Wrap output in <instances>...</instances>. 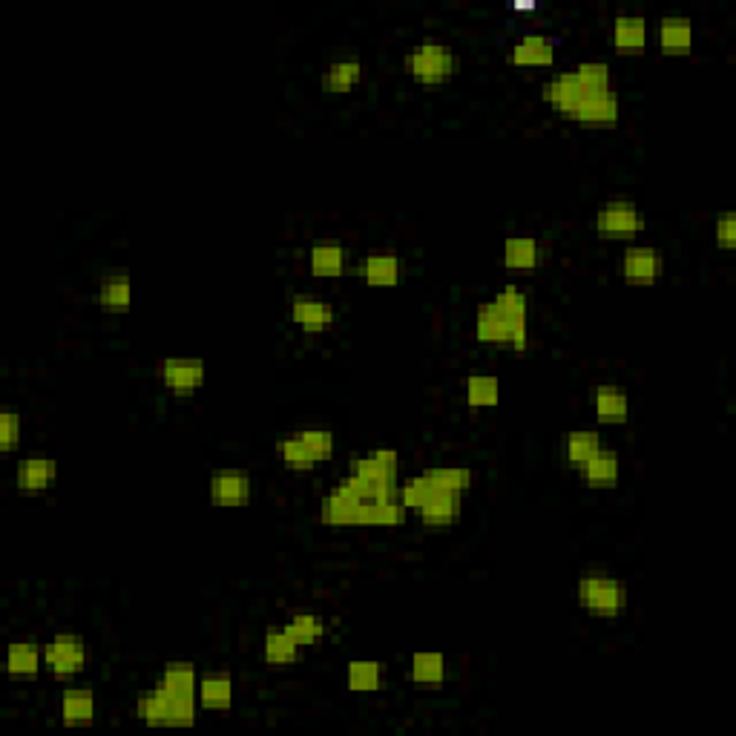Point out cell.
<instances>
[{
    "instance_id": "obj_21",
    "label": "cell",
    "mask_w": 736,
    "mask_h": 736,
    "mask_svg": "<svg viewBox=\"0 0 736 736\" xmlns=\"http://www.w3.org/2000/svg\"><path fill=\"white\" fill-rule=\"evenodd\" d=\"M656 44L665 55H690L693 49V23L682 15H670L659 21Z\"/></svg>"
},
{
    "instance_id": "obj_27",
    "label": "cell",
    "mask_w": 736,
    "mask_h": 736,
    "mask_svg": "<svg viewBox=\"0 0 736 736\" xmlns=\"http://www.w3.org/2000/svg\"><path fill=\"white\" fill-rule=\"evenodd\" d=\"M156 688L170 693V696H187V699H196V690H199V676H196V667L190 662H170V665L161 670V679L156 682Z\"/></svg>"
},
{
    "instance_id": "obj_6",
    "label": "cell",
    "mask_w": 736,
    "mask_h": 736,
    "mask_svg": "<svg viewBox=\"0 0 736 736\" xmlns=\"http://www.w3.org/2000/svg\"><path fill=\"white\" fill-rule=\"evenodd\" d=\"M593 228L601 239L610 242H633L644 230V216L630 199H610L598 207Z\"/></svg>"
},
{
    "instance_id": "obj_5",
    "label": "cell",
    "mask_w": 736,
    "mask_h": 736,
    "mask_svg": "<svg viewBox=\"0 0 736 736\" xmlns=\"http://www.w3.org/2000/svg\"><path fill=\"white\" fill-rule=\"evenodd\" d=\"M196 711H199V699H187V696H170L164 690L153 688L144 699H138L136 716L147 725H179V728H190L196 722Z\"/></svg>"
},
{
    "instance_id": "obj_33",
    "label": "cell",
    "mask_w": 736,
    "mask_h": 736,
    "mask_svg": "<svg viewBox=\"0 0 736 736\" xmlns=\"http://www.w3.org/2000/svg\"><path fill=\"white\" fill-rule=\"evenodd\" d=\"M435 489L440 492H452V495H466L469 489H472V483H475V475H472V469H466V466H432V469H426L423 472Z\"/></svg>"
},
{
    "instance_id": "obj_18",
    "label": "cell",
    "mask_w": 736,
    "mask_h": 736,
    "mask_svg": "<svg viewBox=\"0 0 736 736\" xmlns=\"http://www.w3.org/2000/svg\"><path fill=\"white\" fill-rule=\"evenodd\" d=\"M541 98L550 104L552 110H558V113L564 115V118H573L578 101L584 98V90L578 87L573 69H567V72H558L555 78L541 84Z\"/></svg>"
},
{
    "instance_id": "obj_9",
    "label": "cell",
    "mask_w": 736,
    "mask_h": 736,
    "mask_svg": "<svg viewBox=\"0 0 736 736\" xmlns=\"http://www.w3.org/2000/svg\"><path fill=\"white\" fill-rule=\"evenodd\" d=\"M662 271H665V259L650 245H630L621 256V276L627 285H636V288L656 285Z\"/></svg>"
},
{
    "instance_id": "obj_28",
    "label": "cell",
    "mask_w": 736,
    "mask_h": 736,
    "mask_svg": "<svg viewBox=\"0 0 736 736\" xmlns=\"http://www.w3.org/2000/svg\"><path fill=\"white\" fill-rule=\"evenodd\" d=\"M196 699H199V708H205V711H228L233 705V679L225 673L199 679Z\"/></svg>"
},
{
    "instance_id": "obj_13",
    "label": "cell",
    "mask_w": 736,
    "mask_h": 736,
    "mask_svg": "<svg viewBox=\"0 0 736 736\" xmlns=\"http://www.w3.org/2000/svg\"><path fill=\"white\" fill-rule=\"evenodd\" d=\"M593 414L601 426H624L630 417V397L616 383H601L590 394Z\"/></svg>"
},
{
    "instance_id": "obj_38",
    "label": "cell",
    "mask_w": 736,
    "mask_h": 736,
    "mask_svg": "<svg viewBox=\"0 0 736 736\" xmlns=\"http://www.w3.org/2000/svg\"><path fill=\"white\" fill-rule=\"evenodd\" d=\"M279 458H282V463H285L291 472H311V469H317V466H320L317 458L308 452V446L299 440L297 432L279 440Z\"/></svg>"
},
{
    "instance_id": "obj_36",
    "label": "cell",
    "mask_w": 736,
    "mask_h": 736,
    "mask_svg": "<svg viewBox=\"0 0 736 736\" xmlns=\"http://www.w3.org/2000/svg\"><path fill=\"white\" fill-rule=\"evenodd\" d=\"M294 639H297L302 647H308V644H314L317 639H322L325 633H328V621L317 616V613H308V610H302V613H294L291 619L282 624Z\"/></svg>"
},
{
    "instance_id": "obj_32",
    "label": "cell",
    "mask_w": 736,
    "mask_h": 736,
    "mask_svg": "<svg viewBox=\"0 0 736 736\" xmlns=\"http://www.w3.org/2000/svg\"><path fill=\"white\" fill-rule=\"evenodd\" d=\"M604 446V440H601V435H598L596 429H575V432H570V435L564 437V460H567V466L570 469H581L584 463H587V458L596 452V449H601Z\"/></svg>"
},
{
    "instance_id": "obj_37",
    "label": "cell",
    "mask_w": 736,
    "mask_h": 736,
    "mask_svg": "<svg viewBox=\"0 0 736 736\" xmlns=\"http://www.w3.org/2000/svg\"><path fill=\"white\" fill-rule=\"evenodd\" d=\"M573 75L575 81H578V87L587 92V95L613 90V75H610V67L604 61H581L573 69Z\"/></svg>"
},
{
    "instance_id": "obj_42",
    "label": "cell",
    "mask_w": 736,
    "mask_h": 736,
    "mask_svg": "<svg viewBox=\"0 0 736 736\" xmlns=\"http://www.w3.org/2000/svg\"><path fill=\"white\" fill-rule=\"evenodd\" d=\"M713 242H716L722 251H734L736 248V216L734 213H722V216L713 222Z\"/></svg>"
},
{
    "instance_id": "obj_22",
    "label": "cell",
    "mask_w": 736,
    "mask_h": 736,
    "mask_svg": "<svg viewBox=\"0 0 736 736\" xmlns=\"http://www.w3.org/2000/svg\"><path fill=\"white\" fill-rule=\"evenodd\" d=\"M44 647L35 642H12L6 650V673L12 679H35L44 670Z\"/></svg>"
},
{
    "instance_id": "obj_3",
    "label": "cell",
    "mask_w": 736,
    "mask_h": 736,
    "mask_svg": "<svg viewBox=\"0 0 736 736\" xmlns=\"http://www.w3.org/2000/svg\"><path fill=\"white\" fill-rule=\"evenodd\" d=\"M578 607L596 619H619L627 610V584L607 573H584L575 584Z\"/></svg>"
},
{
    "instance_id": "obj_7",
    "label": "cell",
    "mask_w": 736,
    "mask_h": 736,
    "mask_svg": "<svg viewBox=\"0 0 736 736\" xmlns=\"http://www.w3.org/2000/svg\"><path fill=\"white\" fill-rule=\"evenodd\" d=\"M44 665L55 679H72L87 665V644L75 633H58L44 644Z\"/></svg>"
},
{
    "instance_id": "obj_26",
    "label": "cell",
    "mask_w": 736,
    "mask_h": 736,
    "mask_svg": "<svg viewBox=\"0 0 736 736\" xmlns=\"http://www.w3.org/2000/svg\"><path fill=\"white\" fill-rule=\"evenodd\" d=\"M541 245L538 239L532 236H512L504 242V253H501V262H504L509 271H535L541 265Z\"/></svg>"
},
{
    "instance_id": "obj_39",
    "label": "cell",
    "mask_w": 736,
    "mask_h": 736,
    "mask_svg": "<svg viewBox=\"0 0 736 736\" xmlns=\"http://www.w3.org/2000/svg\"><path fill=\"white\" fill-rule=\"evenodd\" d=\"M432 492H435V486H432V481L420 472V475H414L409 481L400 483L397 498H400V504L406 506V512H417L420 506L432 498Z\"/></svg>"
},
{
    "instance_id": "obj_4",
    "label": "cell",
    "mask_w": 736,
    "mask_h": 736,
    "mask_svg": "<svg viewBox=\"0 0 736 736\" xmlns=\"http://www.w3.org/2000/svg\"><path fill=\"white\" fill-rule=\"evenodd\" d=\"M455 67H458V58L443 41H423L420 46H414L412 52H406V58H403L406 75H412L414 81H420L426 87L446 84L455 75Z\"/></svg>"
},
{
    "instance_id": "obj_34",
    "label": "cell",
    "mask_w": 736,
    "mask_h": 736,
    "mask_svg": "<svg viewBox=\"0 0 736 736\" xmlns=\"http://www.w3.org/2000/svg\"><path fill=\"white\" fill-rule=\"evenodd\" d=\"M501 403V380L492 374H475L466 380V406L469 409H495Z\"/></svg>"
},
{
    "instance_id": "obj_41",
    "label": "cell",
    "mask_w": 736,
    "mask_h": 736,
    "mask_svg": "<svg viewBox=\"0 0 736 736\" xmlns=\"http://www.w3.org/2000/svg\"><path fill=\"white\" fill-rule=\"evenodd\" d=\"M23 437V420L15 409H3L0 412V449L3 452H15L21 446Z\"/></svg>"
},
{
    "instance_id": "obj_30",
    "label": "cell",
    "mask_w": 736,
    "mask_h": 736,
    "mask_svg": "<svg viewBox=\"0 0 736 736\" xmlns=\"http://www.w3.org/2000/svg\"><path fill=\"white\" fill-rule=\"evenodd\" d=\"M446 659L443 653H414L409 662V679L414 685H426V688H440L446 682Z\"/></svg>"
},
{
    "instance_id": "obj_11",
    "label": "cell",
    "mask_w": 736,
    "mask_h": 736,
    "mask_svg": "<svg viewBox=\"0 0 736 736\" xmlns=\"http://www.w3.org/2000/svg\"><path fill=\"white\" fill-rule=\"evenodd\" d=\"M621 118V104L616 98V92H593L578 101L575 113L570 121L581 124V127H593V130H607V127H616Z\"/></svg>"
},
{
    "instance_id": "obj_15",
    "label": "cell",
    "mask_w": 736,
    "mask_h": 736,
    "mask_svg": "<svg viewBox=\"0 0 736 736\" xmlns=\"http://www.w3.org/2000/svg\"><path fill=\"white\" fill-rule=\"evenodd\" d=\"M578 475H581V481L587 483L590 489H613L621 478L619 452L610 449V446H601L578 469Z\"/></svg>"
},
{
    "instance_id": "obj_35",
    "label": "cell",
    "mask_w": 736,
    "mask_h": 736,
    "mask_svg": "<svg viewBox=\"0 0 736 736\" xmlns=\"http://www.w3.org/2000/svg\"><path fill=\"white\" fill-rule=\"evenodd\" d=\"M363 81V61L360 58H340L325 69V87L331 92H351Z\"/></svg>"
},
{
    "instance_id": "obj_40",
    "label": "cell",
    "mask_w": 736,
    "mask_h": 736,
    "mask_svg": "<svg viewBox=\"0 0 736 736\" xmlns=\"http://www.w3.org/2000/svg\"><path fill=\"white\" fill-rule=\"evenodd\" d=\"M299 440L308 446V452L317 458V463H325V460L334 458L337 452V437L331 429H299L297 432Z\"/></svg>"
},
{
    "instance_id": "obj_43",
    "label": "cell",
    "mask_w": 736,
    "mask_h": 736,
    "mask_svg": "<svg viewBox=\"0 0 736 736\" xmlns=\"http://www.w3.org/2000/svg\"><path fill=\"white\" fill-rule=\"evenodd\" d=\"M512 9H515V12H532V9H535V3H532V0H529V3L527 0H518Z\"/></svg>"
},
{
    "instance_id": "obj_19",
    "label": "cell",
    "mask_w": 736,
    "mask_h": 736,
    "mask_svg": "<svg viewBox=\"0 0 736 736\" xmlns=\"http://www.w3.org/2000/svg\"><path fill=\"white\" fill-rule=\"evenodd\" d=\"M610 38H613V49L619 55H642L647 49L650 29H647V21L642 15H619L613 21Z\"/></svg>"
},
{
    "instance_id": "obj_14",
    "label": "cell",
    "mask_w": 736,
    "mask_h": 736,
    "mask_svg": "<svg viewBox=\"0 0 736 736\" xmlns=\"http://www.w3.org/2000/svg\"><path fill=\"white\" fill-rule=\"evenodd\" d=\"M15 483L26 495H38L46 492L58 483V463L46 455H29L18 463L15 469Z\"/></svg>"
},
{
    "instance_id": "obj_31",
    "label": "cell",
    "mask_w": 736,
    "mask_h": 736,
    "mask_svg": "<svg viewBox=\"0 0 736 736\" xmlns=\"http://www.w3.org/2000/svg\"><path fill=\"white\" fill-rule=\"evenodd\" d=\"M98 713L95 696L84 688H69L61 696V719L64 725H90Z\"/></svg>"
},
{
    "instance_id": "obj_29",
    "label": "cell",
    "mask_w": 736,
    "mask_h": 736,
    "mask_svg": "<svg viewBox=\"0 0 736 736\" xmlns=\"http://www.w3.org/2000/svg\"><path fill=\"white\" fill-rule=\"evenodd\" d=\"M345 688L351 693H377L383 688V665L374 659H354L345 665Z\"/></svg>"
},
{
    "instance_id": "obj_16",
    "label": "cell",
    "mask_w": 736,
    "mask_h": 736,
    "mask_svg": "<svg viewBox=\"0 0 736 736\" xmlns=\"http://www.w3.org/2000/svg\"><path fill=\"white\" fill-rule=\"evenodd\" d=\"M357 276L371 288H394L403 276V262L397 253H368L357 265Z\"/></svg>"
},
{
    "instance_id": "obj_12",
    "label": "cell",
    "mask_w": 736,
    "mask_h": 736,
    "mask_svg": "<svg viewBox=\"0 0 736 736\" xmlns=\"http://www.w3.org/2000/svg\"><path fill=\"white\" fill-rule=\"evenodd\" d=\"M291 322L302 334H325L337 322V308L328 299L299 294L291 299Z\"/></svg>"
},
{
    "instance_id": "obj_20",
    "label": "cell",
    "mask_w": 736,
    "mask_h": 736,
    "mask_svg": "<svg viewBox=\"0 0 736 736\" xmlns=\"http://www.w3.org/2000/svg\"><path fill=\"white\" fill-rule=\"evenodd\" d=\"M348 265V251L340 242H314L308 251V271L317 279H337Z\"/></svg>"
},
{
    "instance_id": "obj_24",
    "label": "cell",
    "mask_w": 736,
    "mask_h": 736,
    "mask_svg": "<svg viewBox=\"0 0 736 736\" xmlns=\"http://www.w3.org/2000/svg\"><path fill=\"white\" fill-rule=\"evenodd\" d=\"M299 656H302V644L285 630V627H274L265 633V642H262V659L271 667H288L297 665Z\"/></svg>"
},
{
    "instance_id": "obj_2",
    "label": "cell",
    "mask_w": 736,
    "mask_h": 736,
    "mask_svg": "<svg viewBox=\"0 0 736 736\" xmlns=\"http://www.w3.org/2000/svg\"><path fill=\"white\" fill-rule=\"evenodd\" d=\"M345 481L363 498H394L400 489V455L394 449H374L351 460Z\"/></svg>"
},
{
    "instance_id": "obj_25",
    "label": "cell",
    "mask_w": 736,
    "mask_h": 736,
    "mask_svg": "<svg viewBox=\"0 0 736 736\" xmlns=\"http://www.w3.org/2000/svg\"><path fill=\"white\" fill-rule=\"evenodd\" d=\"M98 305L107 314H124L133 305V282L124 271L118 274H107L98 285Z\"/></svg>"
},
{
    "instance_id": "obj_10",
    "label": "cell",
    "mask_w": 736,
    "mask_h": 736,
    "mask_svg": "<svg viewBox=\"0 0 736 736\" xmlns=\"http://www.w3.org/2000/svg\"><path fill=\"white\" fill-rule=\"evenodd\" d=\"M210 501L216 506H245L253 498V481L245 469H219L207 481Z\"/></svg>"
},
{
    "instance_id": "obj_17",
    "label": "cell",
    "mask_w": 736,
    "mask_h": 736,
    "mask_svg": "<svg viewBox=\"0 0 736 736\" xmlns=\"http://www.w3.org/2000/svg\"><path fill=\"white\" fill-rule=\"evenodd\" d=\"M512 64L515 67H552L555 64V41L550 35H541V32H529L521 35L512 52H509Z\"/></svg>"
},
{
    "instance_id": "obj_1",
    "label": "cell",
    "mask_w": 736,
    "mask_h": 736,
    "mask_svg": "<svg viewBox=\"0 0 736 736\" xmlns=\"http://www.w3.org/2000/svg\"><path fill=\"white\" fill-rule=\"evenodd\" d=\"M475 340L512 351H527L529 345V299L518 285H506L475 311Z\"/></svg>"
},
{
    "instance_id": "obj_8",
    "label": "cell",
    "mask_w": 736,
    "mask_h": 736,
    "mask_svg": "<svg viewBox=\"0 0 736 736\" xmlns=\"http://www.w3.org/2000/svg\"><path fill=\"white\" fill-rule=\"evenodd\" d=\"M161 386L179 397H187L205 386L207 366L199 357H167L159 363Z\"/></svg>"
},
{
    "instance_id": "obj_23",
    "label": "cell",
    "mask_w": 736,
    "mask_h": 736,
    "mask_svg": "<svg viewBox=\"0 0 736 736\" xmlns=\"http://www.w3.org/2000/svg\"><path fill=\"white\" fill-rule=\"evenodd\" d=\"M417 515H420V521H423L426 527L432 529L452 527V524L460 518V495L435 489L432 498L417 509Z\"/></svg>"
}]
</instances>
